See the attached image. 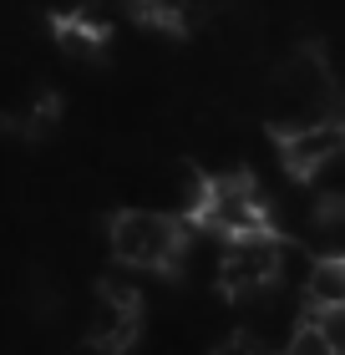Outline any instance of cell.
I'll list each match as a JSON object with an SVG mask.
<instances>
[{
	"label": "cell",
	"instance_id": "6da1fadb",
	"mask_svg": "<svg viewBox=\"0 0 345 355\" xmlns=\"http://www.w3.org/2000/svg\"><path fill=\"white\" fill-rule=\"evenodd\" d=\"M112 254L133 269H173L188 249V229L173 214H153V208H122L107 223Z\"/></svg>",
	"mask_w": 345,
	"mask_h": 355
},
{
	"label": "cell",
	"instance_id": "7a4b0ae2",
	"mask_svg": "<svg viewBox=\"0 0 345 355\" xmlns=\"http://www.w3.org/2000/svg\"><path fill=\"white\" fill-rule=\"evenodd\" d=\"M199 223L213 229V234H224V239H244V234H264L269 229V208H264L259 188L244 173H228V178H208Z\"/></svg>",
	"mask_w": 345,
	"mask_h": 355
},
{
	"label": "cell",
	"instance_id": "3957f363",
	"mask_svg": "<svg viewBox=\"0 0 345 355\" xmlns=\"http://www.w3.org/2000/svg\"><path fill=\"white\" fill-rule=\"evenodd\" d=\"M289 264V249L279 244V234H244V239H228L224 259H219V279L228 295H259V289L279 284V274Z\"/></svg>",
	"mask_w": 345,
	"mask_h": 355
},
{
	"label": "cell",
	"instance_id": "277c9868",
	"mask_svg": "<svg viewBox=\"0 0 345 355\" xmlns=\"http://www.w3.org/2000/svg\"><path fill=\"white\" fill-rule=\"evenodd\" d=\"M142 330V304H137V289L133 284H117L107 279L102 295H96V310H92V325H87V340L107 355H122L127 345L137 340Z\"/></svg>",
	"mask_w": 345,
	"mask_h": 355
},
{
	"label": "cell",
	"instance_id": "5b68a950",
	"mask_svg": "<svg viewBox=\"0 0 345 355\" xmlns=\"http://www.w3.org/2000/svg\"><path fill=\"white\" fill-rule=\"evenodd\" d=\"M345 148V122L325 117V122H310V127H289L285 142H279V153H285V168L294 178H310L330 153Z\"/></svg>",
	"mask_w": 345,
	"mask_h": 355
},
{
	"label": "cell",
	"instance_id": "8992f818",
	"mask_svg": "<svg viewBox=\"0 0 345 355\" xmlns=\"http://www.w3.org/2000/svg\"><path fill=\"white\" fill-rule=\"evenodd\" d=\"M310 304H335L345 300V254H330V259H320V264H310Z\"/></svg>",
	"mask_w": 345,
	"mask_h": 355
},
{
	"label": "cell",
	"instance_id": "52a82bcc",
	"mask_svg": "<svg viewBox=\"0 0 345 355\" xmlns=\"http://www.w3.org/2000/svg\"><path fill=\"white\" fill-rule=\"evenodd\" d=\"M279 355H335V345L325 340V330H320L315 320L305 315L300 325H294V335L285 340V350H279Z\"/></svg>",
	"mask_w": 345,
	"mask_h": 355
},
{
	"label": "cell",
	"instance_id": "ba28073f",
	"mask_svg": "<svg viewBox=\"0 0 345 355\" xmlns=\"http://www.w3.org/2000/svg\"><path fill=\"white\" fill-rule=\"evenodd\" d=\"M310 320L325 330V340L335 345V355H345V300H335V304H310Z\"/></svg>",
	"mask_w": 345,
	"mask_h": 355
},
{
	"label": "cell",
	"instance_id": "9c48e42d",
	"mask_svg": "<svg viewBox=\"0 0 345 355\" xmlns=\"http://www.w3.org/2000/svg\"><path fill=\"white\" fill-rule=\"evenodd\" d=\"M213 355H269V350L259 345L254 335H244V330H239V335H228V340H224L219 350H213Z\"/></svg>",
	"mask_w": 345,
	"mask_h": 355
},
{
	"label": "cell",
	"instance_id": "30bf717a",
	"mask_svg": "<svg viewBox=\"0 0 345 355\" xmlns=\"http://www.w3.org/2000/svg\"><path fill=\"white\" fill-rule=\"evenodd\" d=\"M133 6H158V0H133Z\"/></svg>",
	"mask_w": 345,
	"mask_h": 355
}]
</instances>
